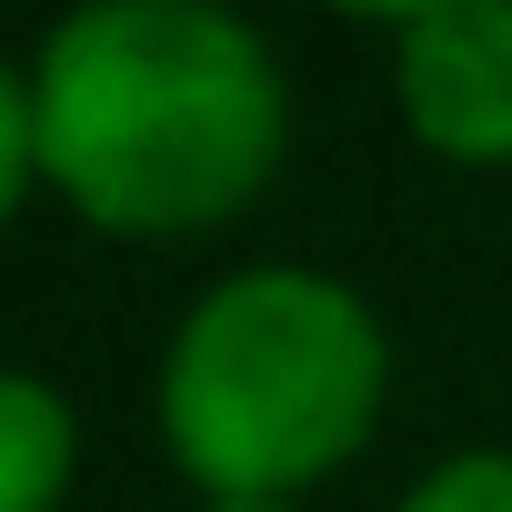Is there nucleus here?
Returning <instances> with one entry per match:
<instances>
[{
  "label": "nucleus",
  "instance_id": "0eeeda50",
  "mask_svg": "<svg viewBox=\"0 0 512 512\" xmlns=\"http://www.w3.org/2000/svg\"><path fill=\"white\" fill-rule=\"evenodd\" d=\"M332 11H362V21H392V31H412L422 11H442V0H332Z\"/></svg>",
  "mask_w": 512,
  "mask_h": 512
},
{
  "label": "nucleus",
  "instance_id": "39448f33",
  "mask_svg": "<svg viewBox=\"0 0 512 512\" xmlns=\"http://www.w3.org/2000/svg\"><path fill=\"white\" fill-rule=\"evenodd\" d=\"M392 512H512V452L502 442H472V452H442Z\"/></svg>",
  "mask_w": 512,
  "mask_h": 512
},
{
  "label": "nucleus",
  "instance_id": "423d86ee",
  "mask_svg": "<svg viewBox=\"0 0 512 512\" xmlns=\"http://www.w3.org/2000/svg\"><path fill=\"white\" fill-rule=\"evenodd\" d=\"M31 181H41V111H31V81L0 61V221L21 211Z\"/></svg>",
  "mask_w": 512,
  "mask_h": 512
},
{
  "label": "nucleus",
  "instance_id": "f03ea898",
  "mask_svg": "<svg viewBox=\"0 0 512 512\" xmlns=\"http://www.w3.org/2000/svg\"><path fill=\"white\" fill-rule=\"evenodd\" d=\"M392 392L382 312L302 262H251L201 292L161 352V432L211 502H292L342 472Z\"/></svg>",
  "mask_w": 512,
  "mask_h": 512
},
{
  "label": "nucleus",
  "instance_id": "20e7f679",
  "mask_svg": "<svg viewBox=\"0 0 512 512\" xmlns=\"http://www.w3.org/2000/svg\"><path fill=\"white\" fill-rule=\"evenodd\" d=\"M81 422L41 372H0V512H51L71 492Z\"/></svg>",
  "mask_w": 512,
  "mask_h": 512
},
{
  "label": "nucleus",
  "instance_id": "6e6552de",
  "mask_svg": "<svg viewBox=\"0 0 512 512\" xmlns=\"http://www.w3.org/2000/svg\"><path fill=\"white\" fill-rule=\"evenodd\" d=\"M201 512H292V502H201Z\"/></svg>",
  "mask_w": 512,
  "mask_h": 512
},
{
  "label": "nucleus",
  "instance_id": "7ed1b4c3",
  "mask_svg": "<svg viewBox=\"0 0 512 512\" xmlns=\"http://www.w3.org/2000/svg\"><path fill=\"white\" fill-rule=\"evenodd\" d=\"M392 101L442 161H512V0H442L392 51Z\"/></svg>",
  "mask_w": 512,
  "mask_h": 512
},
{
  "label": "nucleus",
  "instance_id": "f257e3e1",
  "mask_svg": "<svg viewBox=\"0 0 512 512\" xmlns=\"http://www.w3.org/2000/svg\"><path fill=\"white\" fill-rule=\"evenodd\" d=\"M41 181L101 231H211L282 171L292 91L221 0H81L31 61Z\"/></svg>",
  "mask_w": 512,
  "mask_h": 512
}]
</instances>
